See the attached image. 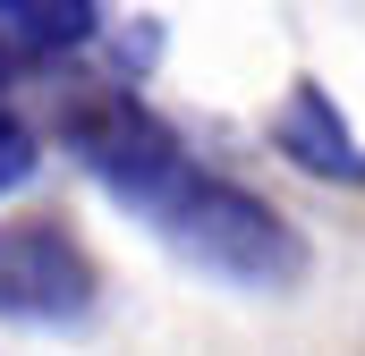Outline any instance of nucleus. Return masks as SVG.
I'll list each match as a JSON object with an SVG mask.
<instances>
[{"label":"nucleus","mask_w":365,"mask_h":356,"mask_svg":"<svg viewBox=\"0 0 365 356\" xmlns=\"http://www.w3.org/2000/svg\"><path fill=\"white\" fill-rule=\"evenodd\" d=\"M60 145H68V162L110 195V204H128L136 221L170 195V178L195 162L179 145V127L162 119V110H145L136 93H77L68 110H60Z\"/></svg>","instance_id":"nucleus-2"},{"label":"nucleus","mask_w":365,"mask_h":356,"mask_svg":"<svg viewBox=\"0 0 365 356\" xmlns=\"http://www.w3.org/2000/svg\"><path fill=\"white\" fill-rule=\"evenodd\" d=\"M145 221L179 246L187 263L221 271V280H238V288L280 297V288H297V280H306V238L289 229V212H272L255 187L204 170V162H187V170L170 178V195H162Z\"/></svg>","instance_id":"nucleus-1"},{"label":"nucleus","mask_w":365,"mask_h":356,"mask_svg":"<svg viewBox=\"0 0 365 356\" xmlns=\"http://www.w3.org/2000/svg\"><path fill=\"white\" fill-rule=\"evenodd\" d=\"M102 297V271L68 221H9L0 229V323L77 331Z\"/></svg>","instance_id":"nucleus-3"},{"label":"nucleus","mask_w":365,"mask_h":356,"mask_svg":"<svg viewBox=\"0 0 365 356\" xmlns=\"http://www.w3.org/2000/svg\"><path fill=\"white\" fill-rule=\"evenodd\" d=\"M34 162H43V153H34L26 119H9V110H0V195H17V187L34 178Z\"/></svg>","instance_id":"nucleus-6"},{"label":"nucleus","mask_w":365,"mask_h":356,"mask_svg":"<svg viewBox=\"0 0 365 356\" xmlns=\"http://www.w3.org/2000/svg\"><path fill=\"white\" fill-rule=\"evenodd\" d=\"M272 153L289 162V170L323 178V187H365V145H357V127L340 119L331 85H314V77H297V85L280 93V110H272Z\"/></svg>","instance_id":"nucleus-4"},{"label":"nucleus","mask_w":365,"mask_h":356,"mask_svg":"<svg viewBox=\"0 0 365 356\" xmlns=\"http://www.w3.org/2000/svg\"><path fill=\"white\" fill-rule=\"evenodd\" d=\"M9 68H17V43H9V34H0V85H9Z\"/></svg>","instance_id":"nucleus-7"},{"label":"nucleus","mask_w":365,"mask_h":356,"mask_svg":"<svg viewBox=\"0 0 365 356\" xmlns=\"http://www.w3.org/2000/svg\"><path fill=\"white\" fill-rule=\"evenodd\" d=\"M102 17V0H0V34L17 51H77Z\"/></svg>","instance_id":"nucleus-5"}]
</instances>
